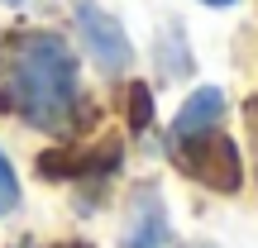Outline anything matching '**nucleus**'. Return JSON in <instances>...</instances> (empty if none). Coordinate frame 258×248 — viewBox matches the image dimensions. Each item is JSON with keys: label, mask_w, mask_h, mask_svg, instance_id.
<instances>
[{"label": "nucleus", "mask_w": 258, "mask_h": 248, "mask_svg": "<svg viewBox=\"0 0 258 248\" xmlns=\"http://www.w3.org/2000/svg\"><path fill=\"white\" fill-rule=\"evenodd\" d=\"M163 72L167 76H182L191 72V43L177 24H163Z\"/></svg>", "instance_id": "6e6552de"}, {"label": "nucleus", "mask_w": 258, "mask_h": 248, "mask_svg": "<svg viewBox=\"0 0 258 248\" xmlns=\"http://www.w3.org/2000/svg\"><path fill=\"white\" fill-rule=\"evenodd\" d=\"M15 205H19V177L10 167V157L0 153V215H10Z\"/></svg>", "instance_id": "9d476101"}, {"label": "nucleus", "mask_w": 258, "mask_h": 248, "mask_svg": "<svg viewBox=\"0 0 258 248\" xmlns=\"http://www.w3.org/2000/svg\"><path fill=\"white\" fill-rule=\"evenodd\" d=\"M0 5H24V0H0Z\"/></svg>", "instance_id": "ddd939ff"}, {"label": "nucleus", "mask_w": 258, "mask_h": 248, "mask_svg": "<svg viewBox=\"0 0 258 248\" xmlns=\"http://www.w3.org/2000/svg\"><path fill=\"white\" fill-rule=\"evenodd\" d=\"M167 148H172V162L182 167L191 182H201L206 191L234 196L244 186V157H239V148H234V138L220 134V129L182 138V143H167Z\"/></svg>", "instance_id": "f03ea898"}, {"label": "nucleus", "mask_w": 258, "mask_h": 248, "mask_svg": "<svg viewBox=\"0 0 258 248\" xmlns=\"http://www.w3.org/2000/svg\"><path fill=\"white\" fill-rule=\"evenodd\" d=\"M72 15H77V38H82L86 57H96L101 72L120 76L124 67L134 62V43H129L124 24H120L105 5H96V0H77Z\"/></svg>", "instance_id": "7ed1b4c3"}, {"label": "nucleus", "mask_w": 258, "mask_h": 248, "mask_svg": "<svg viewBox=\"0 0 258 248\" xmlns=\"http://www.w3.org/2000/svg\"><path fill=\"white\" fill-rule=\"evenodd\" d=\"M124 248H172V220H167V205L158 186H134L124 210Z\"/></svg>", "instance_id": "20e7f679"}, {"label": "nucleus", "mask_w": 258, "mask_h": 248, "mask_svg": "<svg viewBox=\"0 0 258 248\" xmlns=\"http://www.w3.org/2000/svg\"><path fill=\"white\" fill-rule=\"evenodd\" d=\"M115 167H120V143L115 138H101L86 153H77L72 182H105V177H115Z\"/></svg>", "instance_id": "423d86ee"}, {"label": "nucleus", "mask_w": 258, "mask_h": 248, "mask_svg": "<svg viewBox=\"0 0 258 248\" xmlns=\"http://www.w3.org/2000/svg\"><path fill=\"white\" fill-rule=\"evenodd\" d=\"M201 5H211V10H225V5H234V0H201Z\"/></svg>", "instance_id": "9b49d317"}, {"label": "nucleus", "mask_w": 258, "mask_h": 248, "mask_svg": "<svg viewBox=\"0 0 258 248\" xmlns=\"http://www.w3.org/2000/svg\"><path fill=\"white\" fill-rule=\"evenodd\" d=\"M196 248H206V243H196Z\"/></svg>", "instance_id": "4468645a"}, {"label": "nucleus", "mask_w": 258, "mask_h": 248, "mask_svg": "<svg viewBox=\"0 0 258 248\" xmlns=\"http://www.w3.org/2000/svg\"><path fill=\"white\" fill-rule=\"evenodd\" d=\"M72 167H77V153L72 148H43V153H38V172L43 177H72Z\"/></svg>", "instance_id": "1a4fd4ad"}, {"label": "nucleus", "mask_w": 258, "mask_h": 248, "mask_svg": "<svg viewBox=\"0 0 258 248\" xmlns=\"http://www.w3.org/2000/svg\"><path fill=\"white\" fill-rule=\"evenodd\" d=\"M48 248H86V243H48Z\"/></svg>", "instance_id": "f8f14e48"}, {"label": "nucleus", "mask_w": 258, "mask_h": 248, "mask_svg": "<svg viewBox=\"0 0 258 248\" xmlns=\"http://www.w3.org/2000/svg\"><path fill=\"white\" fill-rule=\"evenodd\" d=\"M0 110L34 129H67L77 110V57L57 34H0Z\"/></svg>", "instance_id": "f257e3e1"}, {"label": "nucleus", "mask_w": 258, "mask_h": 248, "mask_svg": "<svg viewBox=\"0 0 258 248\" xmlns=\"http://www.w3.org/2000/svg\"><path fill=\"white\" fill-rule=\"evenodd\" d=\"M220 120H225V91L201 86V91H191V96L182 101V110H177L172 129H167V143H182V138L211 134V129H220Z\"/></svg>", "instance_id": "39448f33"}, {"label": "nucleus", "mask_w": 258, "mask_h": 248, "mask_svg": "<svg viewBox=\"0 0 258 248\" xmlns=\"http://www.w3.org/2000/svg\"><path fill=\"white\" fill-rule=\"evenodd\" d=\"M124 110H129V134H148L153 129V91H148V81H129Z\"/></svg>", "instance_id": "0eeeda50"}]
</instances>
